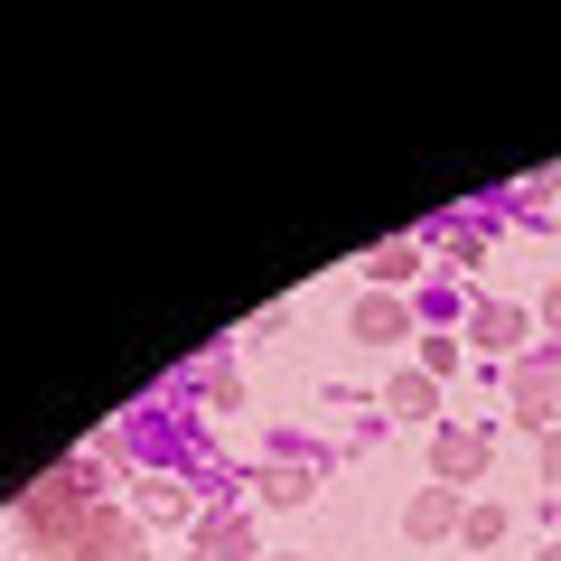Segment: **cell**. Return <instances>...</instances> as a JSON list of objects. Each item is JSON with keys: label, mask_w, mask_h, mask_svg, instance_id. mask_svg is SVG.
Wrapping results in <instances>:
<instances>
[{"label": "cell", "mask_w": 561, "mask_h": 561, "mask_svg": "<svg viewBox=\"0 0 561 561\" xmlns=\"http://www.w3.org/2000/svg\"><path fill=\"white\" fill-rule=\"evenodd\" d=\"M542 561H561V552H542Z\"/></svg>", "instance_id": "cell-5"}, {"label": "cell", "mask_w": 561, "mask_h": 561, "mask_svg": "<svg viewBox=\"0 0 561 561\" xmlns=\"http://www.w3.org/2000/svg\"><path fill=\"white\" fill-rule=\"evenodd\" d=\"M515 328H524L515 309H478V337H486V346H515Z\"/></svg>", "instance_id": "cell-4"}, {"label": "cell", "mask_w": 561, "mask_h": 561, "mask_svg": "<svg viewBox=\"0 0 561 561\" xmlns=\"http://www.w3.org/2000/svg\"><path fill=\"white\" fill-rule=\"evenodd\" d=\"M356 337H375V346L402 337V309H393V300H365V309H356Z\"/></svg>", "instance_id": "cell-2"}, {"label": "cell", "mask_w": 561, "mask_h": 561, "mask_svg": "<svg viewBox=\"0 0 561 561\" xmlns=\"http://www.w3.org/2000/svg\"><path fill=\"white\" fill-rule=\"evenodd\" d=\"M486 440H468V431H440V478H478Z\"/></svg>", "instance_id": "cell-1"}, {"label": "cell", "mask_w": 561, "mask_h": 561, "mask_svg": "<svg viewBox=\"0 0 561 561\" xmlns=\"http://www.w3.org/2000/svg\"><path fill=\"white\" fill-rule=\"evenodd\" d=\"M412 243H383V253H365V272H375V280H412Z\"/></svg>", "instance_id": "cell-3"}]
</instances>
